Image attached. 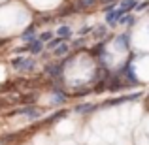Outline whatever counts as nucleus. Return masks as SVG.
<instances>
[{"label":"nucleus","mask_w":149,"mask_h":145,"mask_svg":"<svg viewBox=\"0 0 149 145\" xmlns=\"http://www.w3.org/2000/svg\"><path fill=\"white\" fill-rule=\"evenodd\" d=\"M10 64L15 72H21V74H32L38 68V62L32 55H29V57L26 55H17V57H13L10 60Z\"/></svg>","instance_id":"1"},{"label":"nucleus","mask_w":149,"mask_h":145,"mask_svg":"<svg viewBox=\"0 0 149 145\" xmlns=\"http://www.w3.org/2000/svg\"><path fill=\"white\" fill-rule=\"evenodd\" d=\"M10 115H23L29 121H36V119H40V117L45 115V109H40V108H36V105H23V108L11 111Z\"/></svg>","instance_id":"2"},{"label":"nucleus","mask_w":149,"mask_h":145,"mask_svg":"<svg viewBox=\"0 0 149 145\" xmlns=\"http://www.w3.org/2000/svg\"><path fill=\"white\" fill-rule=\"evenodd\" d=\"M104 15H106V25H108L109 28H115V26L119 25V19L125 15V11L117 6V8H113L111 11H108V13H104Z\"/></svg>","instance_id":"3"},{"label":"nucleus","mask_w":149,"mask_h":145,"mask_svg":"<svg viewBox=\"0 0 149 145\" xmlns=\"http://www.w3.org/2000/svg\"><path fill=\"white\" fill-rule=\"evenodd\" d=\"M96 4H100V0H74V13H81V11H89L93 8H96Z\"/></svg>","instance_id":"4"},{"label":"nucleus","mask_w":149,"mask_h":145,"mask_svg":"<svg viewBox=\"0 0 149 145\" xmlns=\"http://www.w3.org/2000/svg\"><path fill=\"white\" fill-rule=\"evenodd\" d=\"M19 38H21V42H25V44H30V42H34V40L38 38V26L34 25V23H30V25L21 32V36H19Z\"/></svg>","instance_id":"5"},{"label":"nucleus","mask_w":149,"mask_h":145,"mask_svg":"<svg viewBox=\"0 0 149 145\" xmlns=\"http://www.w3.org/2000/svg\"><path fill=\"white\" fill-rule=\"evenodd\" d=\"M55 36H58V38H62V40L70 42V40L74 38V28H72L70 25H66V23H62V25L57 26V30H55Z\"/></svg>","instance_id":"6"},{"label":"nucleus","mask_w":149,"mask_h":145,"mask_svg":"<svg viewBox=\"0 0 149 145\" xmlns=\"http://www.w3.org/2000/svg\"><path fill=\"white\" fill-rule=\"evenodd\" d=\"M51 53H53V57H55V58H64V57H68V55L72 53V47H70V42H62V44L58 45L57 49H53Z\"/></svg>","instance_id":"7"},{"label":"nucleus","mask_w":149,"mask_h":145,"mask_svg":"<svg viewBox=\"0 0 149 145\" xmlns=\"http://www.w3.org/2000/svg\"><path fill=\"white\" fill-rule=\"evenodd\" d=\"M108 30H109V26L104 23V25L93 26L91 34H93V38H95V40H106V38H108Z\"/></svg>","instance_id":"8"},{"label":"nucleus","mask_w":149,"mask_h":145,"mask_svg":"<svg viewBox=\"0 0 149 145\" xmlns=\"http://www.w3.org/2000/svg\"><path fill=\"white\" fill-rule=\"evenodd\" d=\"M51 102H53V105H64L66 102H68V94L64 92V89H61V91H53L51 92Z\"/></svg>","instance_id":"9"},{"label":"nucleus","mask_w":149,"mask_h":145,"mask_svg":"<svg viewBox=\"0 0 149 145\" xmlns=\"http://www.w3.org/2000/svg\"><path fill=\"white\" fill-rule=\"evenodd\" d=\"M19 102L25 105H34L38 102V92L36 91H30V92H23L19 94Z\"/></svg>","instance_id":"10"},{"label":"nucleus","mask_w":149,"mask_h":145,"mask_svg":"<svg viewBox=\"0 0 149 145\" xmlns=\"http://www.w3.org/2000/svg\"><path fill=\"white\" fill-rule=\"evenodd\" d=\"M136 23H138V15L136 13H125L123 17L119 19V26H127V28H130V26H134Z\"/></svg>","instance_id":"11"},{"label":"nucleus","mask_w":149,"mask_h":145,"mask_svg":"<svg viewBox=\"0 0 149 145\" xmlns=\"http://www.w3.org/2000/svg\"><path fill=\"white\" fill-rule=\"evenodd\" d=\"M44 49H45V44H44V42H40L38 38L29 44V55H32V57H38Z\"/></svg>","instance_id":"12"},{"label":"nucleus","mask_w":149,"mask_h":145,"mask_svg":"<svg viewBox=\"0 0 149 145\" xmlns=\"http://www.w3.org/2000/svg\"><path fill=\"white\" fill-rule=\"evenodd\" d=\"M96 109V104H93V102H85V104H79L74 108V111L79 113V115H87V113H93Z\"/></svg>","instance_id":"13"},{"label":"nucleus","mask_w":149,"mask_h":145,"mask_svg":"<svg viewBox=\"0 0 149 145\" xmlns=\"http://www.w3.org/2000/svg\"><path fill=\"white\" fill-rule=\"evenodd\" d=\"M62 42H66V40H62V38H58V36H55V38H53V40H49V42H47V44H45V49H47V51H53V49H57V47H58V45H61V44H62Z\"/></svg>","instance_id":"14"},{"label":"nucleus","mask_w":149,"mask_h":145,"mask_svg":"<svg viewBox=\"0 0 149 145\" xmlns=\"http://www.w3.org/2000/svg\"><path fill=\"white\" fill-rule=\"evenodd\" d=\"M55 38V32L53 30H44V32H38V40L44 42V44H47L49 40H53Z\"/></svg>","instance_id":"15"},{"label":"nucleus","mask_w":149,"mask_h":145,"mask_svg":"<svg viewBox=\"0 0 149 145\" xmlns=\"http://www.w3.org/2000/svg\"><path fill=\"white\" fill-rule=\"evenodd\" d=\"M87 44V38H77V40H70V47L72 49H77V47H83V45Z\"/></svg>","instance_id":"16"},{"label":"nucleus","mask_w":149,"mask_h":145,"mask_svg":"<svg viewBox=\"0 0 149 145\" xmlns=\"http://www.w3.org/2000/svg\"><path fill=\"white\" fill-rule=\"evenodd\" d=\"M91 30H93V26H81L79 30H77V36H81V38H87L89 34H91Z\"/></svg>","instance_id":"17"},{"label":"nucleus","mask_w":149,"mask_h":145,"mask_svg":"<svg viewBox=\"0 0 149 145\" xmlns=\"http://www.w3.org/2000/svg\"><path fill=\"white\" fill-rule=\"evenodd\" d=\"M13 53H15V55H29V44L15 47V49H13Z\"/></svg>","instance_id":"18"},{"label":"nucleus","mask_w":149,"mask_h":145,"mask_svg":"<svg viewBox=\"0 0 149 145\" xmlns=\"http://www.w3.org/2000/svg\"><path fill=\"white\" fill-rule=\"evenodd\" d=\"M146 8H149V0H142V2H138V4H136L134 11H143Z\"/></svg>","instance_id":"19"}]
</instances>
